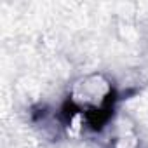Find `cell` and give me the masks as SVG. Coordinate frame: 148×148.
Returning a JSON list of instances; mask_svg holds the SVG:
<instances>
[{"label": "cell", "instance_id": "obj_1", "mask_svg": "<svg viewBox=\"0 0 148 148\" xmlns=\"http://www.w3.org/2000/svg\"><path fill=\"white\" fill-rule=\"evenodd\" d=\"M113 87L112 84L98 73L92 75H86L79 79L71 87L70 101L82 115L91 119L92 115H99L108 110L112 103Z\"/></svg>", "mask_w": 148, "mask_h": 148}]
</instances>
